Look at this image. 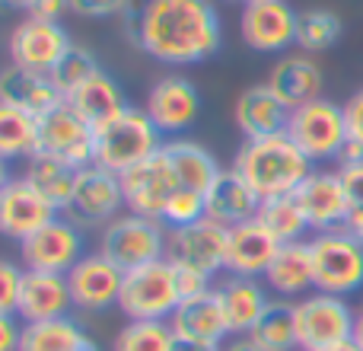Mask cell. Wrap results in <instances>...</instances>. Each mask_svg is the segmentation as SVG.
Instances as JSON below:
<instances>
[{"instance_id": "obj_1", "label": "cell", "mask_w": 363, "mask_h": 351, "mask_svg": "<svg viewBox=\"0 0 363 351\" xmlns=\"http://www.w3.org/2000/svg\"><path fill=\"white\" fill-rule=\"evenodd\" d=\"M131 38L153 61L191 68L223 48V23L213 0H150Z\"/></svg>"}, {"instance_id": "obj_2", "label": "cell", "mask_w": 363, "mask_h": 351, "mask_svg": "<svg viewBox=\"0 0 363 351\" xmlns=\"http://www.w3.org/2000/svg\"><path fill=\"white\" fill-rule=\"evenodd\" d=\"M233 170L242 176L258 198H277L294 195L313 173V160L290 141V134H271V138L242 141L233 157Z\"/></svg>"}, {"instance_id": "obj_3", "label": "cell", "mask_w": 363, "mask_h": 351, "mask_svg": "<svg viewBox=\"0 0 363 351\" xmlns=\"http://www.w3.org/2000/svg\"><path fill=\"white\" fill-rule=\"evenodd\" d=\"M163 131L153 125L147 109L128 106L118 119H112L96 131L93 163L121 176L131 166L144 163L147 157H153L157 151H163Z\"/></svg>"}, {"instance_id": "obj_4", "label": "cell", "mask_w": 363, "mask_h": 351, "mask_svg": "<svg viewBox=\"0 0 363 351\" xmlns=\"http://www.w3.org/2000/svg\"><path fill=\"white\" fill-rule=\"evenodd\" d=\"M315 291L351 297L363 288V246L345 227L309 237Z\"/></svg>"}, {"instance_id": "obj_5", "label": "cell", "mask_w": 363, "mask_h": 351, "mask_svg": "<svg viewBox=\"0 0 363 351\" xmlns=\"http://www.w3.org/2000/svg\"><path fill=\"white\" fill-rule=\"evenodd\" d=\"M294 320H296V345L300 351H328L332 345L354 339V320L347 297L313 291V294L294 301Z\"/></svg>"}, {"instance_id": "obj_6", "label": "cell", "mask_w": 363, "mask_h": 351, "mask_svg": "<svg viewBox=\"0 0 363 351\" xmlns=\"http://www.w3.org/2000/svg\"><path fill=\"white\" fill-rule=\"evenodd\" d=\"M182 303L176 269L169 259H157L140 269L125 271V284H121L118 310L125 320H169Z\"/></svg>"}, {"instance_id": "obj_7", "label": "cell", "mask_w": 363, "mask_h": 351, "mask_svg": "<svg viewBox=\"0 0 363 351\" xmlns=\"http://www.w3.org/2000/svg\"><path fill=\"white\" fill-rule=\"evenodd\" d=\"M166 237H169V230H166L163 220L125 211L108 227H102L99 252L112 259L118 269L131 271L147 262L166 259Z\"/></svg>"}, {"instance_id": "obj_8", "label": "cell", "mask_w": 363, "mask_h": 351, "mask_svg": "<svg viewBox=\"0 0 363 351\" xmlns=\"http://www.w3.org/2000/svg\"><path fill=\"white\" fill-rule=\"evenodd\" d=\"M287 134L313 163H325L332 157H341L347 144V119L345 106L332 99H313L306 106L290 112Z\"/></svg>"}, {"instance_id": "obj_9", "label": "cell", "mask_w": 363, "mask_h": 351, "mask_svg": "<svg viewBox=\"0 0 363 351\" xmlns=\"http://www.w3.org/2000/svg\"><path fill=\"white\" fill-rule=\"evenodd\" d=\"M118 214H125V192L121 176L106 166H83L77 176V188L70 198L64 217H70L77 227H108Z\"/></svg>"}, {"instance_id": "obj_10", "label": "cell", "mask_w": 363, "mask_h": 351, "mask_svg": "<svg viewBox=\"0 0 363 351\" xmlns=\"http://www.w3.org/2000/svg\"><path fill=\"white\" fill-rule=\"evenodd\" d=\"M226 246H230V227L204 217L188 227H169L166 259L176 265H191V269H201L211 278H217L220 271H226Z\"/></svg>"}, {"instance_id": "obj_11", "label": "cell", "mask_w": 363, "mask_h": 351, "mask_svg": "<svg viewBox=\"0 0 363 351\" xmlns=\"http://www.w3.org/2000/svg\"><path fill=\"white\" fill-rule=\"evenodd\" d=\"M179 179L172 173V163L166 157V151H157L153 157H147L144 163L131 166L121 173V192H125V207L144 217L163 220V211L169 205V198L179 192Z\"/></svg>"}, {"instance_id": "obj_12", "label": "cell", "mask_w": 363, "mask_h": 351, "mask_svg": "<svg viewBox=\"0 0 363 351\" xmlns=\"http://www.w3.org/2000/svg\"><path fill=\"white\" fill-rule=\"evenodd\" d=\"M296 26H300V13L287 0H249L242 4L239 36L252 51L274 55L296 45Z\"/></svg>"}, {"instance_id": "obj_13", "label": "cell", "mask_w": 363, "mask_h": 351, "mask_svg": "<svg viewBox=\"0 0 363 351\" xmlns=\"http://www.w3.org/2000/svg\"><path fill=\"white\" fill-rule=\"evenodd\" d=\"M93 147H96L93 125L67 99L38 119V151L55 153V157L67 160L70 166L83 170V166L93 163Z\"/></svg>"}, {"instance_id": "obj_14", "label": "cell", "mask_w": 363, "mask_h": 351, "mask_svg": "<svg viewBox=\"0 0 363 351\" xmlns=\"http://www.w3.org/2000/svg\"><path fill=\"white\" fill-rule=\"evenodd\" d=\"M26 269L32 271H55V275H67L86 252H83V233L70 217H55L26 237L19 243Z\"/></svg>"}, {"instance_id": "obj_15", "label": "cell", "mask_w": 363, "mask_h": 351, "mask_svg": "<svg viewBox=\"0 0 363 351\" xmlns=\"http://www.w3.org/2000/svg\"><path fill=\"white\" fill-rule=\"evenodd\" d=\"M57 207L32 185L26 176H10L0 185V230L10 239L23 243L35 230L57 217Z\"/></svg>"}, {"instance_id": "obj_16", "label": "cell", "mask_w": 363, "mask_h": 351, "mask_svg": "<svg viewBox=\"0 0 363 351\" xmlns=\"http://www.w3.org/2000/svg\"><path fill=\"white\" fill-rule=\"evenodd\" d=\"M70 48L74 42L61 23H42V19L26 16L10 32V64L35 70V74H51Z\"/></svg>"}, {"instance_id": "obj_17", "label": "cell", "mask_w": 363, "mask_h": 351, "mask_svg": "<svg viewBox=\"0 0 363 351\" xmlns=\"http://www.w3.org/2000/svg\"><path fill=\"white\" fill-rule=\"evenodd\" d=\"M67 284H70L74 307L96 313V310L118 307L121 284H125V269H118V265L108 256H102V252H86V256L67 271Z\"/></svg>"}, {"instance_id": "obj_18", "label": "cell", "mask_w": 363, "mask_h": 351, "mask_svg": "<svg viewBox=\"0 0 363 351\" xmlns=\"http://www.w3.org/2000/svg\"><path fill=\"white\" fill-rule=\"evenodd\" d=\"M294 195L300 201L313 233L338 230V227H345L347 214H351V198H347V188L341 182L338 170H313Z\"/></svg>"}, {"instance_id": "obj_19", "label": "cell", "mask_w": 363, "mask_h": 351, "mask_svg": "<svg viewBox=\"0 0 363 351\" xmlns=\"http://www.w3.org/2000/svg\"><path fill=\"white\" fill-rule=\"evenodd\" d=\"M144 109L163 134H182L201 119V93L188 77L169 74L150 87Z\"/></svg>"}, {"instance_id": "obj_20", "label": "cell", "mask_w": 363, "mask_h": 351, "mask_svg": "<svg viewBox=\"0 0 363 351\" xmlns=\"http://www.w3.org/2000/svg\"><path fill=\"white\" fill-rule=\"evenodd\" d=\"M169 326H172V333H176V339L204 342V345H217V348L233 335L223 307H220L217 288L182 301L176 307V313L169 316Z\"/></svg>"}, {"instance_id": "obj_21", "label": "cell", "mask_w": 363, "mask_h": 351, "mask_svg": "<svg viewBox=\"0 0 363 351\" xmlns=\"http://www.w3.org/2000/svg\"><path fill=\"white\" fill-rule=\"evenodd\" d=\"M284 243H277V237L262 227L258 220H245L239 227H230V246H226V275L239 278H264L268 265L274 262L277 249Z\"/></svg>"}, {"instance_id": "obj_22", "label": "cell", "mask_w": 363, "mask_h": 351, "mask_svg": "<svg viewBox=\"0 0 363 351\" xmlns=\"http://www.w3.org/2000/svg\"><path fill=\"white\" fill-rule=\"evenodd\" d=\"M233 122L245 134V141L252 138H271V134H284L290 125V109L274 96V90L268 83H255L245 87L236 96L233 106Z\"/></svg>"}, {"instance_id": "obj_23", "label": "cell", "mask_w": 363, "mask_h": 351, "mask_svg": "<svg viewBox=\"0 0 363 351\" xmlns=\"http://www.w3.org/2000/svg\"><path fill=\"white\" fill-rule=\"evenodd\" d=\"M70 307H74V297H70L67 275L26 269L23 294H19V307H16L19 320L23 323L57 320V316H70Z\"/></svg>"}, {"instance_id": "obj_24", "label": "cell", "mask_w": 363, "mask_h": 351, "mask_svg": "<svg viewBox=\"0 0 363 351\" xmlns=\"http://www.w3.org/2000/svg\"><path fill=\"white\" fill-rule=\"evenodd\" d=\"M268 87L274 90L277 99L294 112V109L306 106V102L322 99L325 74H322V68L306 55V51H300V55H284L281 61L271 68Z\"/></svg>"}, {"instance_id": "obj_25", "label": "cell", "mask_w": 363, "mask_h": 351, "mask_svg": "<svg viewBox=\"0 0 363 351\" xmlns=\"http://www.w3.org/2000/svg\"><path fill=\"white\" fill-rule=\"evenodd\" d=\"M264 284L274 297L281 301H300V297L313 294L315 278H313V256H309V239L300 243H284L277 249L274 262L264 271Z\"/></svg>"}, {"instance_id": "obj_26", "label": "cell", "mask_w": 363, "mask_h": 351, "mask_svg": "<svg viewBox=\"0 0 363 351\" xmlns=\"http://www.w3.org/2000/svg\"><path fill=\"white\" fill-rule=\"evenodd\" d=\"M204 201H207V217L223 227H239L245 220H255L258 207H262V198L255 195V188L233 166L217 176V182L207 188Z\"/></svg>"}, {"instance_id": "obj_27", "label": "cell", "mask_w": 363, "mask_h": 351, "mask_svg": "<svg viewBox=\"0 0 363 351\" xmlns=\"http://www.w3.org/2000/svg\"><path fill=\"white\" fill-rule=\"evenodd\" d=\"M0 102H4V106H16V109H23V112L42 119L51 109L61 106L64 96L57 93V87L51 83L48 74H35V70L10 64V68L0 74Z\"/></svg>"}, {"instance_id": "obj_28", "label": "cell", "mask_w": 363, "mask_h": 351, "mask_svg": "<svg viewBox=\"0 0 363 351\" xmlns=\"http://www.w3.org/2000/svg\"><path fill=\"white\" fill-rule=\"evenodd\" d=\"M217 297H220V307H223L233 335H249L252 326L262 320V313L271 303L268 284L258 281V278H239V275L226 278L217 288Z\"/></svg>"}, {"instance_id": "obj_29", "label": "cell", "mask_w": 363, "mask_h": 351, "mask_svg": "<svg viewBox=\"0 0 363 351\" xmlns=\"http://www.w3.org/2000/svg\"><path fill=\"white\" fill-rule=\"evenodd\" d=\"M166 157L172 163V173H176L179 185L182 188H191V192L207 195V188L217 182V176L223 173V166L217 163L211 151L198 141H188V138H172L163 144Z\"/></svg>"}, {"instance_id": "obj_30", "label": "cell", "mask_w": 363, "mask_h": 351, "mask_svg": "<svg viewBox=\"0 0 363 351\" xmlns=\"http://www.w3.org/2000/svg\"><path fill=\"white\" fill-rule=\"evenodd\" d=\"M67 102L93 125V131H99L102 125H108V122L118 119L128 109V96L121 90V83L112 74H106V70H99L89 83H83Z\"/></svg>"}, {"instance_id": "obj_31", "label": "cell", "mask_w": 363, "mask_h": 351, "mask_svg": "<svg viewBox=\"0 0 363 351\" xmlns=\"http://www.w3.org/2000/svg\"><path fill=\"white\" fill-rule=\"evenodd\" d=\"M19 351H99V345L74 316H57V320L23 323Z\"/></svg>"}, {"instance_id": "obj_32", "label": "cell", "mask_w": 363, "mask_h": 351, "mask_svg": "<svg viewBox=\"0 0 363 351\" xmlns=\"http://www.w3.org/2000/svg\"><path fill=\"white\" fill-rule=\"evenodd\" d=\"M26 179L32 182V185L38 188V192L45 195V198L51 201V205L57 207V211H67L70 198H74V188H77V176L80 170L77 166H70L67 160L55 157V153H32L29 160H26Z\"/></svg>"}, {"instance_id": "obj_33", "label": "cell", "mask_w": 363, "mask_h": 351, "mask_svg": "<svg viewBox=\"0 0 363 351\" xmlns=\"http://www.w3.org/2000/svg\"><path fill=\"white\" fill-rule=\"evenodd\" d=\"M249 339L262 351H300V345H296L294 303L274 297V301L268 303V310L262 313V320L252 326Z\"/></svg>"}, {"instance_id": "obj_34", "label": "cell", "mask_w": 363, "mask_h": 351, "mask_svg": "<svg viewBox=\"0 0 363 351\" xmlns=\"http://www.w3.org/2000/svg\"><path fill=\"white\" fill-rule=\"evenodd\" d=\"M255 220L274 233L277 243H300V239H306V230H309V220H306V214H303L296 195L264 198Z\"/></svg>"}, {"instance_id": "obj_35", "label": "cell", "mask_w": 363, "mask_h": 351, "mask_svg": "<svg viewBox=\"0 0 363 351\" xmlns=\"http://www.w3.org/2000/svg\"><path fill=\"white\" fill-rule=\"evenodd\" d=\"M38 153V119L16 106L0 102V157L16 160Z\"/></svg>"}, {"instance_id": "obj_36", "label": "cell", "mask_w": 363, "mask_h": 351, "mask_svg": "<svg viewBox=\"0 0 363 351\" xmlns=\"http://www.w3.org/2000/svg\"><path fill=\"white\" fill-rule=\"evenodd\" d=\"M176 333L169 320H128L115 335L112 351H172Z\"/></svg>"}, {"instance_id": "obj_37", "label": "cell", "mask_w": 363, "mask_h": 351, "mask_svg": "<svg viewBox=\"0 0 363 351\" xmlns=\"http://www.w3.org/2000/svg\"><path fill=\"white\" fill-rule=\"evenodd\" d=\"M341 32H345V23H341L338 13L319 10V6H315V10H303L300 26H296V45H300L306 55H313V51H325L338 42Z\"/></svg>"}, {"instance_id": "obj_38", "label": "cell", "mask_w": 363, "mask_h": 351, "mask_svg": "<svg viewBox=\"0 0 363 351\" xmlns=\"http://www.w3.org/2000/svg\"><path fill=\"white\" fill-rule=\"evenodd\" d=\"M99 61H96V55L89 48H80V45H74V48L67 51V55L61 58V61L55 64V70H51V83L57 87V93L64 96V99H70V96L77 93V90L83 87V83H89L96 74H99Z\"/></svg>"}, {"instance_id": "obj_39", "label": "cell", "mask_w": 363, "mask_h": 351, "mask_svg": "<svg viewBox=\"0 0 363 351\" xmlns=\"http://www.w3.org/2000/svg\"><path fill=\"white\" fill-rule=\"evenodd\" d=\"M204 217H207V201H204V195L191 192V188H179L163 211L166 227H188V224H198V220H204Z\"/></svg>"}, {"instance_id": "obj_40", "label": "cell", "mask_w": 363, "mask_h": 351, "mask_svg": "<svg viewBox=\"0 0 363 351\" xmlns=\"http://www.w3.org/2000/svg\"><path fill=\"white\" fill-rule=\"evenodd\" d=\"M131 0H70V13L83 19H125Z\"/></svg>"}, {"instance_id": "obj_41", "label": "cell", "mask_w": 363, "mask_h": 351, "mask_svg": "<svg viewBox=\"0 0 363 351\" xmlns=\"http://www.w3.org/2000/svg\"><path fill=\"white\" fill-rule=\"evenodd\" d=\"M23 278L26 269H19L13 262L0 265V313H16L19 294H23Z\"/></svg>"}, {"instance_id": "obj_42", "label": "cell", "mask_w": 363, "mask_h": 351, "mask_svg": "<svg viewBox=\"0 0 363 351\" xmlns=\"http://www.w3.org/2000/svg\"><path fill=\"white\" fill-rule=\"evenodd\" d=\"M172 269H176V284H179V297H182V301H188V297H198V294H204V291H211L213 278L207 275V271L191 269V265H176V262H172Z\"/></svg>"}, {"instance_id": "obj_43", "label": "cell", "mask_w": 363, "mask_h": 351, "mask_svg": "<svg viewBox=\"0 0 363 351\" xmlns=\"http://www.w3.org/2000/svg\"><path fill=\"white\" fill-rule=\"evenodd\" d=\"M67 13H70V0H32L26 16L42 19V23H61Z\"/></svg>"}, {"instance_id": "obj_44", "label": "cell", "mask_w": 363, "mask_h": 351, "mask_svg": "<svg viewBox=\"0 0 363 351\" xmlns=\"http://www.w3.org/2000/svg\"><path fill=\"white\" fill-rule=\"evenodd\" d=\"M338 173H341L345 188H347L351 207H363V160H357V163H341Z\"/></svg>"}, {"instance_id": "obj_45", "label": "cell", "mask_w": 363, "mask_h": 351, "mask_svg": "<svg viewBox=\"0 0 363 351\" xmlns=\"http://www.w3.org/2000/svg\"><path fill=\"white\" fill-rule=\"evenodd\" d=\"M345 119H347V141L363 144V90L345 102Z\"/></svg>"}, {"instance_id": "obj_46", "label": "cell", "mask_w": 363, "mask_h": 351, "mask_svg": "<svg viewBox=\"0 0 363 351\" xmlns=\"http://www.w3.org/2000/svg\"><path fill=\"white\" fill-rule=\"evenodd\" d=\"M23 320L16 313H0V351H19Z\"/></svg>"}, {"instance_id": "obj_47", "label": "cell", "mask_w": 363, "mask_h": 351, "mask_svg": "<svg viewBox=\"0 0 363 351\" xmlns=\"http://www.w3.org/2000/svg\"><path fill=\"white\" fill-rule=\"evenodd\" d=\"M345 230L363 246V207H351V214H347V220H345Z\"/></svg>"}, {"instance_id": "obj_48", "label": "cell", "mask_w": 363, "mask_h": 351, "mask_svg": "<svg viewBox=\"0 0 363 351\" xmlns=\"http://www.w3.org/2000/svg\"><path fill=\"white\" fill-rule=\"evenodd\" d=\"M220 351H262L249 335H230V339L220 345Z\"/></svg>"}, {"instance_id": "obj_49", "label": "cell", "mask_w": 363, "mask_h": 351, "mask_svg": "<svg viewBox=\"0 0 363 351\" xmlns=\"http://www.w3.org/2000/svg\"><path fill=\"white\" fill-rule=\"evenodd\" d=\"M338 160H341V163H357V160H363V144H357V141H347Z\"/></svg>"}, {"instance_id": "obj_50", "label": "cell", "mask_w": 363, "mask_h": 351, "mask_svg": "<svg viewBox=\"0 0 363 351\" xmlns=\"http://www.w3.org/2000/svg\"><path fill=\"white\" fill-rule=\"evenodd\" d=\"M172 351H220L217 345H204V342H191V339H176Z\"/></svg>"}, {"instance_id": "obj_51", "label": "cell", "mask_w": 363, "mask_h": 351, "mask_svg": "<svg viewBox=\"0 0 363 351\" xmlns=\"http://www.w3.org/2000/svg\"><path fill=\"white\" fill-rule=\"evenodd\" d=\"M354 342L363 348V307L357 310V320H354Z\"/></svg>"}, {"instance_id": "obj_52", "label": "cell", "mask_w": 363, "mask_h": 351, "mask_svg": "<svg viewBox=\"0 0 363 351\" xmlns=\"http://www.w3.org/2000/svg\"><path fill=\"white\" fill-rule=\"evenodd\" d=\"M328 351H363V348H360L354 339H347V342H341V345H332Z\"/></svg>"}, {"instance_id": "obj_53", "label": "cell", "mask_w": 363, "mask_h": 351, "mask_svg": "<svg viewBox=\"0 0 363 351\" xmlns=\"http://www.w3.org/2000/svg\"><path fill=\"white\" fill-rule=\"evenodd\" d=\"M6 6H16V10H29V4L32 0H4Z\"/></svg>"}, {"instance_id": "obj_54", "label": "cell", "mask_w": 363, "mask_h": 351, "mask_svg": "<svg viewBox=\"0 0 363 351\" xmlns=\"http://www.w3.org/2000/svg\"><path fill=\"white\" fill-rule=\"evenodd\" d=\"M245 4H249V0H245Z\"/></svg>"}, {"instance_id": "obj_55", "label": "cell", "mask_w": 363, "mask_h": 351, "mask_svg": "<svg viewBox=\"0 0 363 351\" xmlns=\"http://www.w3.org/2000/svg\"><path fill=\"white\" fill-rule=\"evenodd\" d=\"M242 4H245V0H242Z\"/></svg>"}]
</instances>
